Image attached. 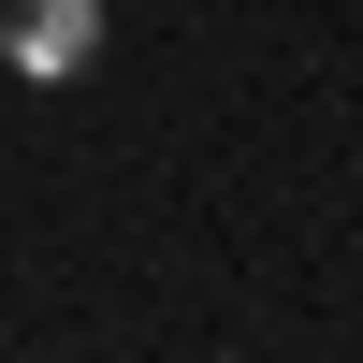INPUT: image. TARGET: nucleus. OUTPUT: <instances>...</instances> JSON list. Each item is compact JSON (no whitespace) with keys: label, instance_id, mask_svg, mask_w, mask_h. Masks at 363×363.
<instances>
[{"label":"nucleus","instance_id":"1","mask_svg":"<svg viewBox=\"0 0 363 363\" xmlns=\"http://www.w3.org/2000/svg\"><path fill=\"white\" fill-rule=\"evenodd\" d=\"M0 58H15L29 87L102 73V0H0Z\"/></svg>","mask_w":363,"mask_h":363}]
</instances>
